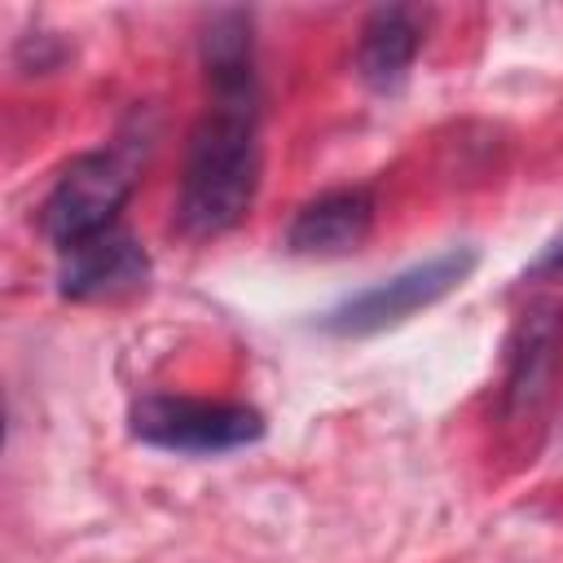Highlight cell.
I'll return each mask as SVG.
<instances>
[{
	"label": "cell",
	"mask_w": 563,
	"mask_h": 563,
	"mask_svg": "<svg viewBox=\"0 0 563 563\" xmlns=\"http://www.w3.org/2000/svg\"><path fill=\"white\" fill-rule=\"evenodd\" d=\"M559 352H563V299L541 295L532 299L506 343V374H501V409L510 418L532 413L559 369Z\"/></svg>",
	"instance_id": "5b68a950"
},
{
	"label": "cell",
	"mask_w": 563,
	"mask_h": 563,
	"mask_svg": "<svg viewBox=\"0 0 563 563\" xmlns=\"http://www.w3.org/2000/svg\"><path fill=\"white\" fill-rule=\"evenodd\" d=\"M255 88L211 92L189 132L176 224L185 238H216L246 220L260 189V110Z\"/></svg>",
	"instance_id": "6da1fadb"
},
{
	"label": "cell",
	"mask_w": 563,
	"mask_h": 563,
	"mask_svg": "<svg viewBox=\"0 0 563 563\" xmlns=\"http://www.w3.org/2000/svg\"><path fill=\"white\" fill-rule=\"evenodd\" d=\"M475 251L471 246H449L440 255H427L356 295H347L339 308L325 312V330L330 334H343V339H365V334H378V330H391L400 321H409L413 312L440 303L444 295H453L471 273H475Z\"/></svg>",
	"instance_id": "7a4b0ae2"
},
{
	"label": "cell",
	"mask_w": 563,
	"mask_h": 563,
	"mask_svg": "<svg viewBox=\"0 0 563 563\" xmlns=\"http://www.w3.org/2000/svg\"><path fill=\"white\" fill-rule=\"evenodd\" d=\"M132 435L167 453H233L264 435V413L242 400L202 396H141L132 405Z\"/></svg>",
	"instance_id": "3957f363"
},
{
	"label": "cell",
	"mask_w": 563,
	"mask_h": 563,
	"mask_svg": "<svg viewBox=\"0 0 563 563\" xmlns=\"http://www.w3.org/2000/svg\"><path fill=\"white\" fill-rule=\"evenodd\" d=\"M422 48V13L409 4H383L365 18L356 40V75L374 92H396Z\"/></svg>",
	"instance_id": "ba28073f"
},
{
	"label": "cell",
	"mask_w": 563,
	"mask_h": 563,
	"mask_svg": "<svg viewBox=\"0 0 563 563\" xmlns=\"http://www.w3.org/2000/svg\"><path fill=\"white\" fill-rule=\"evenodd\" d=\"M57 255H62L57 260V290L66 299H79V303L123 299V295L145 290V282H150V255L123 224L92 233V238L66 246Z\"/></svg>",
	"instance_id": "8992f818"
},
{
	"label": "cell",
	"mask_w": 563,
	"mask_h": 563,
	"mask_svg": "<svg viewBox=\"0 0 563 563\" xmlns=\"http://www.w3.org/2000/svg\"><path fill=\"white\" fill-rule=\"evenodd\" d=\"M374 216H378V202L365 185L325 189L295 211V220L286 229V246L295 255H317V260L347 255L369 238Z\"/></svg>",
	"instance_id": "52a82bcc"
},
{
	"label": "cell",
	"mask_w": 563,
	"mask_h": 563,
	"mask_svg": "<svg viewBox=\"0 0 563 563\" xmlns=\"http://www.w3.org/2000/svg\"><path fill=\"white\" fill-rule=\"evenodd\" d=\"M128 198L132 176L114 154H79L62 167L48 198L40 202V229L57 251H66L92 233L114 229Z\"/></svg>",
	"instance_id": "277c9868"
}]
</instances>
